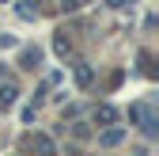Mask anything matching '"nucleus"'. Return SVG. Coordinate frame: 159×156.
<instances>
[{"label":"nucleus","mask_w":159,"mask_h":156,"mask_svg":"<svg viewBox=\"0 0 159 156\" xmlns=\"http://www.w3.org/2000/svg\"><path fill=\"white\" fill-rule=\"evenodd\" d=\"M87 126H98V129H110V126H117V107L114 103H95V110H91V122Z\"/></svg>","instance_id":"1"},{"label":"nucleus","mask_w":159,"mask_h":156,"mask_svg":"<svg viewBox=\"0 0 159 156\" xmlns=\"http://www.w3.org/2000/svg\"><path fill=\"white\" fill-rule=\"evenodd\" d=\"M129 118L140 122V129L148 133V137H155V110H152L148 103H133V107H129Z\"/></svg>","instance_id":"2"},{"label":"nucleus","mask_w":159,"mask_h":156,"mask_svg":"<svg viewBox=\"0 0 159 156\" xmlns=\"http://www.w3.org/2000/svg\"><path fill=\"white\" fill-rule=\"evenodd\" d=\"M27 149L34 156H61V152H57V141L49 137V133H30V137H27Z\"/></svg>","instance_id":"3"},{"label":"nucleus","mask_w":159,"mask_h":156,"mask_svg":"<svg viewBox=\"0 0 159 156\" xmlns=\"http://www.w3.org/2000/svg\"><path fill=\"white\" fill-rule=\"evenodd\" d=\"M125 126H110V129H98V149H114V145H121L125 141Z\"/></svg>","instance_id":"4"},{"label":"nucleus","mask_w":159,"mask_h":156,"mask_svg":"<svg viewBox=\"0 0 159 156\" xmlns=\"http://www.w3.org/2000/svg\"><path fill=\"white\" fill-rule=\"evenodd\" d=\"M15 99H19V84L8 80V76H0V110L15 107Z\"/></svg>","instance_id":"5"},{"label":"nucleus","mask_w":159,"mask_h":156,"mask_svg":"<svg viewBox=\"0 0 159 156\" xmlns=\"http://www.w3.org/2000/svg\"><path fill=\"white\" fill-rule=\"evenodd\" d=\"M72 76H76V88H91V80H95V69H91L87 61H76V65H72Z\"/></svg>","instance_id":"6"},{"label":"nucleus","mask_w":159,"mask_h":156,"mask_svg":"<svg viewBox=\"0 0 159 156\" xmlns=\"http://www.w3.org/2000/svg\"><path fill=\"white\" fill-rule=\"evenodd\" d=\"M19 65H23V69H38V65H42V50H38V46H23Z\"/></svg>","instance_id":"7"},{"label":"nucleus","mask_w":159,"mask_h":156,"mask_svg":"<svg viewBox=\"0 0 159 156\" xmlns=\"http://www.w3.org/2000/svg\"><path fill=\"white\" fill-rule=\"evenodd\" d=\"M72 137H76V141H87V137H91V126H87V122H72Z\"/></svg>","instance_id":"8"},{"label":"nucleus","mask_w":159,"mask_h":156,"mask_svg":"<svg viewBox=\"0 0 159 156\" xmlns=\"http://www.w3.org/2000/svg\"><path fill=\"white\" fill-rule=\"evenodd\" d=\"M53 50L61 53V57H68V38H65V34H57V38H53Z\"/></svg>","instance_id":"9"},{"label":"nucleus","mask_w":159,"mask_h":156,"mask_svg":"<svg viewBox=\"0 0 159 156\" xmlns=\"http://www.w3.org/2000/svg\"><path fill=\"white\" fill-rule=\"evenodd\" d=\"M15 12H19V15H23V19H34V15H38V12H34V8H30V4H19V8H15Z\"/></svg>","instance_id":"10"},{"label":"nucleus","mask_w":159,"mask_h":156,"mask_svg":"<svg viewBox=\"0 0 159 156\" xmlns=\"http://www.w3.org/2000/svg\"><path fill=\"white\" fill-rule=\"evenodd\" d=\"M0 76H4V72H0Z\"/></svg>","instance_id":"11"}]
</instances>
